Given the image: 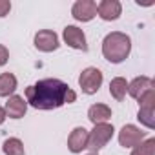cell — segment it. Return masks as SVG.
<instances>
[{
	"instance_id": "7a4b0ae2",
	"label": "cell",
	"mask_w": 155,
	"mask_h": 155,
	"mask_svg": "<svg viewBox=\"0 0 155 155\" xmlns=\"http://www.w3.org/2000/svg\"><path fill=\"white\" fill-rule=\"evenodd\" d=\"M131 51V38L126 33L111 31L102 40V55L111 64H120Z\"/></svg>"
},
{
	"instance_id": "30bf717a",
	"label": "cell",
	"mask_w": 155,
	"mask_h": 155,
	"mask_svg": "<svg viewBox=\"0 0 155 155\" xmlns=\"http://www.w3.org/2000/svg\"><path fill=\"white\" fill-rule=\"evenodd\" d=\"M120 13H122V6L119 0H102V2L97 4V15L106 22L117 20Z\"/></svg>"
},
{
	"instance_id": "44dd1931",
	"label": "cell",
	"mask_w": 155,
	"mask_h": 155,
	"mask_svg": "<svg viewBox=\"0 0 155 155\" xmlns=\"http://www.w3.org/2000/svg\"><path fill=\"white\" fill-rule=\"evenodd\" d=\"M6 120V111H4V108L2 106H0V124H2Z\"/></svg>"
},
{
	"instance_id": "6da1fadb",
	"label": "cell",
	"mask_w": 155,
	"mask_h": 155,
	"mask_svg": "<svg viewBox=\"0 0 155 155\" xmlns=\"http://www.w3.org/2000/svg\"><path fill=\"white\" fill-rule=\"evenodd\" d=\"M77 101V93L58 79H42L26 88V102L35 110H57Z\"/></svg>"
},
{
	"instance_id": "9c48e42d",
	"label": "cell",
	"mask_w": 155,
	"mask_h": 155,
	"mask_svg": "<svg viewBox=\"0 0 155 155\" xmlns=\"http://www.w3.org/2000/svg\"><path fill=\"white\" fill-rule=\"evenodd\" d=\"M35 48L38 51H44V53H51L55 49H58V35L51 29H40L37 35H35Z\"/></svg>"
},
{
	"instance_id": "e0dca14e",
	"label": "cell",
	"mask_w": 155,
	"mask_h": 155,
	"mask_svg": "<svg viewBox=\"0 0 155 155\" xmlns=\"http://www.w3.org/2000/svg\"><path fill=\"white\" fill-rule=\"evenodd\" d=\"M2 151H4V155H24V153H26L22 140L17 139V137L6 139L4 144H2Z\"/></svg>"
},
{
	"instance_id": "ffe728a7",
	"label": "cell",
	"mask_w": 155,
	"mask_h": 155,
	"mask_svg": "<svg viewBox=\"0 0 155 155\" xmlns=\"http://www.w3.org/2000/svg\"><path fill=\"white\" fill-rule=\"evenodd\" d=\"M8 60H9V51H8V48H6V46L0 44V68L6 66V64H8Z\"/></svg>"
},
{
	"instance_id": "5b68a950",
	"label": "cell",
	"mask_w": 155,
	"mask_h": 155,
	"mask_svg": "<svg viewBox=\"0 0 155 155\" xmlns=\"http://www.w3.org/2000/svg\"><path fill=\"white\" fill-rule=\"evenodd\" d=\"M102 81H104V77L99 68H86V69H82V73L79 77V86H81L82 93L93 95L102 86Z\"/></svg>"
},
{
	"instance_id": "277c9868",
	"label": "cell",
	"mask_w": 155,
	"mask_h": 155,
	"mask_svg": "<svg viewBox=\"0 0 155 155\" xmlns=\"http://www.w3.org/2000/svg\"><path fill=\"white\" fill-rule=\"evenodd\" d=\"M137 119L142 126L153 130L155 128V90H148L139 99V113Z\"/></svg>"
},
{
	"instance_id": "ac0fdd59",
	"label": "cell",
	"mask_w": 155,
	"mask_h": 155,
	"mask_svg": "<svg viewBox=\"0 0 155 155\" xmlns=\"http://www.w3.org/2000/svg\"><path fill=\"white\" fill-rule=\"evenodd\" d=\"M131 155H155V139L150 137V139L142 140L140 144H137L133 148Z\"/></svg>"
},
{
	"instance_id": "8992f818",
	"label": "cell",
	"mask_w": 155,
	"mask_h": 155,
	"mask_svg": "<svg viewBox=\"0 0 155 155\" xmlns=\"http://www.w3.org/2000/svg\"><path fill=\"white\" fill-rule=\"evenodd\" d=\"M144 137H146V133L140 128H137L135 124H126L119 131V144L122 148H135L137 144H140L144 140Z\"/></svg>"
},
{
	"instance_id": "4fadbf2b",
	"label": "cell",
	"mask_w": 155,
	"mask_h": 155,
	"mask_svg": "<svg viewBox=\"0 0 155 155\" xmlns=\"http://www.w3.org/2000/svg\"><path fill=\"white\" fill-rule=\"evenodd\" d=\"M148 90H153V81L150 77H137V79H133L131 82H128V93L135 101H139Z\"/></svg>"
},
{
	"instance_id": "ba28073f",
	"label": "cell",
	"mask_w": 155,
	"mask_h": 155,
	"mask_svg": "<svg viewBox=\"0 0 155 155\" xmlns=\"http://www.w3.org/2000/svg\"><path fill=\"white\" fill-rule=\"evenodd\" d=\"M71 15L79 22H90L97 17V4L93 0H77L71 8Z\"/></svg>"
},
{
	"instance_id": "2e32d148",
	"label": "cell",
	"mask_w": 155,
	"mask_h": 155,
	"mask_svg": "<svg viewBox=\"0 0 155 155\" xmlns=\"http://www.w3.org/2000/svg\"><path fill=\"white\" fill-rule=\"evenodd\" d=\"M17 90V77L13 73L0 75V97H11Z\"/></svg>"
},
{
	"instance_id": "52a82bcc",
	"label": "cell",
	"mask_w": 155,
	"mask_h": 155,
	"mask_svg": "<svg viewBox=\"0 0 155 155\" xmlns=\"http://www.w3.org/2000/svg\"><path fill=\"white\" fill-rule=\"evenodd\" d=\"M62 38L64 42L73 48V49H79V51H88V42H86V35L81 28L77 26H66L62 31Z\"/></svg>"
},
{
	"instance_id": "7c38bea8",
	"label": "cell",
	"mask_w": 155,
	"mask_h": 155,
	"mask_svg": "<svg viewBox=\"0 0 155 155\" xmlns=\"http://www.w3.org/2000/svg\"><path fill=\"white\" fill-rule=\"evenodd\" d=\"M4 111H6V117L9 119H22L28 111V102L20 95H11L4 106Z\"/></svg>"
},
{
	"instance_id": "9a60e30c",
	"label": "cell",
	"mask_w": 155,
	"mask_h": 155,
	"mask_svg": "<svg viewBox=\"0 0 155 155\" xmlns=\"http://www.w3.org/2000/svg\"><path fill=\"white\" fill-rule=\"evenodd\" d=\"M126 93H128V82H126L124 77H115V79H111V82H110V95L115 101L120 102V101H124Z\"/></svg>"
},
{
	"instance_id": "d6986e66",
	"label": "cell",
	"mask_w": 155,
	"mask_h": 155,
	"mask_svg": "<svg viewBox=\"0 0 155 155\" xmlns=\"http://www.w3.org/2000/svg\"><path fill=\"white\" fill-rule=\"evenodd\" d=\"M11 11V2L9 0H0V18H4Z\"/></svg>"
},
{
	"instance_id": "3957f363",
	"label": "cell",
	"mask_w": 155,
	"mask_h": 155,
	"mask_svg": "<svg viewBox=\"0 0 155 155\" xmlns=\"http://www.w3.org/2000/svg\"><path fill=\"white\" fill-rule=\"evenodd\" d=\"M113 133H115V128L111 124H108V122L95 124L93 130L88 131V150L91 153H97L113 139Z\"/></svg>"
},
{
	"instance_id": "8fae6325",
	"label": "cell",
	"mask_w": 155,
	"mask_h": 155,
	"mask_svg": "<svg viewBox=\"0 0 155 155\" xmlns=\"http://www.w3.org/2000/svg\"><path fill=\"white\" fill-rule=\"evenodd\" d=\"M68 148L71 153H81L82 150H86L88 148V130L82 126H77L68 137Z\"/></svg>"
},
{
	"instance_id": "5bb4252c",
	"label": "cell",
	"mask_w": 155,
	"mask_h": 155,
	"mask_svg": "<svg viewBox=\"0 0 155 155\" xmlns=\"http://www.w3.org/2000/svg\"><path fill=\"white\" fill-rule=\"evenodd\" d=\"M88 119L95 124H104L111 119V108L106 104H91L88 110Z\"/></svg>"
},
{
	"instance_id": "7402d4cb",
	"label": "cell",
	"mask_w": 155,
	"mask_h": 155,
	"mask_svg": "<svg viewBox=\"0 0 155 155\" xmlns=\"http://www.w3.org/2000/svg\"><path fill=\"white\" fill-rule=\"evenodd\" d=\"M88 155H99V153H88Z\"/></svg>"
}]
</instances>
